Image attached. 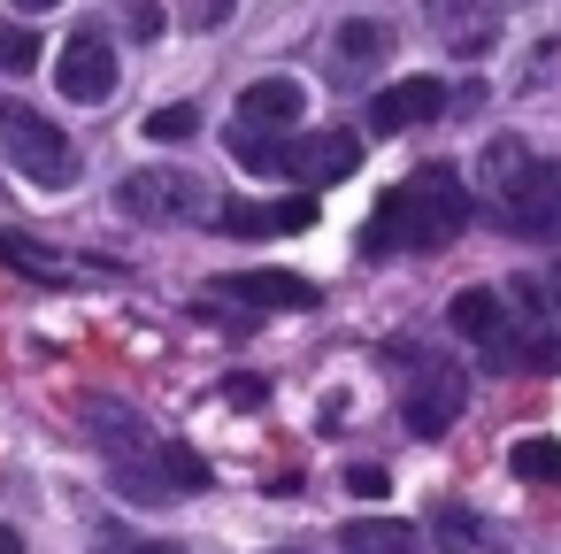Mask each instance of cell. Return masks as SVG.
<instances>
[{"mask_svg":"<svg viewBox=\"0 0 561 554\" xmlns=\"http://www.w3.org/2000/svg\"><path fill=\"white\" fill-rule=\"evenodd\" d=\"M461 224H469V185H461V170L423 162L415 178H400V185L369 208L362 255H369V262H377V255H431V247L461 239Z\"/></svg>","mask_w":561,"mask_h":554,"instance_id":"cell-1","label":"cell"},{"mask_svg":"<svg viewBox=\"0 0 561 554\" xmlns=\"http://www.w3.org/2000/svg\"><path fill=\"white\" fill-rule=\"evenodd\" d=\"M484 362L523 370V377L561 370V293H553V278H515L507 285V324L484 339Z\"/></svg>","mask_w":561,"mask_h":554,"instance_id":"cell-2","label":"cell"},{"mask_svg":"<svg viewBox=\"0 0 561 554\" xmlns=\"http://www.w3.org/2000/svg\"><path fill=\"white\" fill-rule=\"evenodd\" d=\"M0 155H9V170H16L24 185H39V193L78 185V147H70V132L47 124V116L24 109V101H0Z\"/></svg>","mask_w":561,"mask_h":554,"instance_id":"cell-3","label":"cell"},{"mask_svg":"<svg viewBox=\"0 0 561 554\" xmlns=\"http://www.w3.org/2000/svg\"><path fill=\"white\" fill-rule=\"evenodd\" d=\"M116 208L139 216V224H201V216H208V185H201L193 170L154 162V170H131V178L116 185Z\"/></svg>","mask_w":561,"mask_h":554,"instance_id":"cell-4","label":"cell"},{"mask_svg":"<svg viewBox=\"0 0 561 554\" xmlns=\"http://www.w3.org/2000/svg\"><path fill=\"white\" fill-rule=\"evenodd\" d=\"M461 408H469V377H461L454 362H423V370L408 377V393H400V423H408L415 439L454 431V423H461Z\"/></svg>","mask_w":561,"mask_h":554,"instance_id":"cell-5","label":"cell"},{"mask_svg":"<svg viewBox=\"0 0 561 554\" xmlns=\"http://www.w3.org/2000/svg\"><path fill=\"white\" fill-rule=\"evenodd\" d=\"M55 86H62V101H78V109L108 101V93H116V47H108V32H70V47L55 55Z\"/></svg>","mask_w":561,"mask_h":554,"instance_id":"cell-6","label":"cell"},{"mask_svg":"<svg viewBox=\"0 0 561 554\" xmlns=\"http://www.w3.org/2000/svg\"><path fill=\"white\" fill-rule=\"evenodd\" d=\"M423 16H431L438 47L461 63L492 55V39H500V0H423Z\"/></svg>","mask_w":561,"mask_h":554,"instance_id":"cell-7","label":"cell"},{"mask_svg":"<svg viewBox=\"0 0 561 554\" xmlns=\"http://www.w3.org/2000/svg\"><path fill=\"white\" fill-rule=\"evenodd\" d=\"M446 86L438 78H400V86H385V93H369V124L385 132V139H400V132H423V124H438L446 116Z\"/></svg>","mask_w":561,"mask_h":554,"instance_id":"cell-8","label":"cell"},{"mask_svg":"<svg viewBox=\"0 0 561 554\" xmlns=\"http://www.w3.org/2000/svg\"><path fill=\"white\" fill-rule=\"evenodd\" d=\"M354 162H362V139H354V132H316V139H293V155H285V178H300V185L316 193V185H339V178H354Z\"/></svg>","mask_w":561,"mask_h":554,"instance_id":"cell-9","label":"cell"},{"mask_svg":"<svg viewBox=\"0 0 561 554\" xmlns=\"http://www.w3.org/2000/svg\"><path fill=\"white\" fill-rule=\"evenodd\" d=\"M216 224H224V231H239V239L308 231V224H316V193H285V201H231V208H216Z\"/></svg>","mask_w":561,"mask_h":554,"instance_id":"cell-10","label":"cell"},{"mask_svg":"<svg viewBox=\"0 0 561 554\" xmlns=\"http://www.w3.org/2000/svg\"><path fill=\"white\" fill-rule=\"evenodd\" d=\"M216 293L224 301H247V308H316V285L293 278V270H224Z\"/></svg>","mask_w":561,"mask_h":554,"instance_id":"cell-11","label":"cell"},{"mask_svg":"<svg viewBox=\"0 0 561 554\" xmlns=\"http://www.w3.org/2000/svg\"><path fill=\"white\" fill-rule=\"evenodd\" d=\"M108 477H116V493L139 500V508H170V500H185V485H178L170 462H162V439H154L147 454H108Z\"/></svg>","mask_w":561,"mask_h":554,"instance_id":"cell-12","label":"cell"},{"mask_svg":"<svg viewBox=\"0 0 561 554\" xmlns=\"http://www.w3.org/2000/svg\"><path fill=\"white\" fill-rule=\"evenodd\" d=\"M500 231H515V239H561V170H546L523 193H507L500 201Z\"/></svg>","mask_w":561,"mask_h":554,"instance_id":"cell-13","label":"cell"},{"mask_svg":"<svg viewBox=\"0 0 561 554\" xmlns=\"http://www.w3.org/2000/svg\"><path fill=\"white\" fill-rule=\"evenodd\" d=\"M308 116V93L293 86V78H254L247 93H239V124H254V132H285V124H300Z\"/></svg>","mask_w":561,"mask_h":554,"instance_id":"cell-14","label":"cell"},{"mask_svg":"<svg viewBox=\"0 0 561 554\" xmlns=\"http://www.w3.org/2000/svg\"><path fill=\"white\" fill-rule=\"evenodd\" d=\"M85 423H101L93 439H101L108 454H147V446H154L147 416H139V408H124V400H108V393H85Z\"/></svg>","mask_w":561,"mask_h":554,"instance_id":"cell-15","label":"cell"},{"mask_svg":"<svg viewBox=\"0 0 561 554\" xmlns=\"http://www.w3.org/2000/svg\"><path fill=\"white\" fill-rule=\"evenodd\" d=\"M339 554H423V539L400 516H354L339 523Z\"/></svg>","mask_w":561,"mask_h":554,"instance_id":"cell-16","label":"cell"},{"mask_svg":"<svg viewBox=\"0 0 561 554\" xmlns=\"http://www.w3.org/2000/svg\"><path fill=\"white\" fill-rule=\"evenodd\" d=\"M477 170H484V185H492V193H500V201H507V193H523V185H538V178H546V162H538V155H530V147H523V139H492V147H484V162H477Z\"/></svg>","mask_w":561,"mask_h":554,"instance_id":"cell-17","label":"cell"},{"mask_svg":"<svg viewBox=\"0 0 561 554\" xmlns=\"http://www.w3.org/2000/svg\"><path fill=\"white\" fill-rule=\"evenodd\" d=\"M446 324H454L461 339H477V347H484V339L507 324V293H492V285H461V293H454V308H446Z\"/></svg>","mask_w":561,"mask_h":554,"instance_id":"cell-18","label":"cell"},{"mask_svg":"<svg viewBox=\"0 0 561 554\" xmlns=\"http://www.w3.org/2000/svg\"><path fill=\"white\" fill-rule=\"evenodd\" d=\"M385 55H392V24H377V16H354V24H339V78L369 70V63H385Z\"/></svg>","mask_w":561,"mask_h":554,"instance_id":"cell-19","label":"cell"},{"mask_svg":"<svg viewBox=\"0 0 561 554\" xmlns=\"http://www.w3.org/2000/svg\"><path fill=\"white\" fill-rule=\"evenodd\" d=\"M431 539H438V554H484V516L461 508V500H438L431 508Z\"/></svg>","mask_w":561,"mask_h":554,"instance_id":"cell-20","label":"cell"},{"mask_svg":"<svg viewBox=\"0 0 561 554\" xmlns=\"http://www.w3.org/2000/svg\"><path fill=\"white\" fill-rule=\"evenodd\" d=\"M285 139L277 132H254V124H231V162L239 170H254V178H285Z\"/></svg>","mask_w":561,"mask_h":554,"instance_id":"cell-21","label":"cell"},{"mask_svg":"<svg viewBox=\"0 0 561 554\" xmlns=\"http://www.w3.org/2000/svg\"><path fill=\"white\" fill-rule=\"evenodd\" d=\"M507 470L523 485H561V439H515L507 446Z\"/></svg>","mask_w":561,"mask_h":554,"instance_id":"cell-22","label":"cell"},{"mask_svg":"<svg viewBox=\"0 0 561 554\" xmlns=\"http://www.w3.org/2000/svg\"><path fill=\"white\" fill-rule=\"evenodd\" d=\"M39 70V32L32 24H0V78H24Z\"/></svg>","mask_w":561,"mask_h":554,"instance_id":"cell-23","label":"cell"},{"mask_svg":"<svg viewBox=\"0 0 561 554\" xmlns=\"http://www.w3.org/2000/svg\"><path fill=\"white\" fill-rule=\"evenodd\" d=\"M193 132H201V109H193V101H170V109L147 116V139H162V147H185Z\"/></svg>","mask_w":561,"mask_h":554,"instance_id":"cell-24","label":"cell"},{"mask_svg":"<svg viewBox=\"0 0 561 554\" xmlns=\"http://www.w3.org/2000/svg\"><path fill=\"white\" fill-rule=\"evenodd\" d=\"M0 262H16V270H32V278H62V270H55V262L24 239V231H0Z\"/></svg>","mask_w":561,"mask_h":554,"instance_id":"cell-25","label":"cell"},{"mask_svg":"<svg viewBox=\"0 0 561 554\" xmlns=\"http://www.w3.org/2000/svg\"><path fill=\"white\" fill-rule=\"evenodd\" d=\"M346 493L377 500V493H385V470H377V462H354V470H346Z\"/></svg>","mask_w":561,"mask_h":554,"instance_id":"cell-26","label":"cell"},{"mask_svg":"<svg viewBox=\"0 0 561 554\" xmlns=\"http://www.w3.org/2000/svg\"><path fill=\"white\" fill-rule=\"evenodd\" d=\"M131 39H162V9H154V0H131Z\"/></svg>","mask_w":561,"mask_h":554,"instance_id":"cell-27","label":"cell"},{"mask_svg":"<svg viewBox=\"0 0 561 554\" xmlns=\"http://www.w3.org/2000/svg\"><path fill=\"white\" fill-rule=\"evenodd\" d=\"M224 393H231V408H262V400H270V385H262V377H231Z\"/></svg>","mask_w":561,"mask_h":554,"instance_id":"cell-28","label":"cell"},{"mask_svg":"<svg viewBox=\"0 0 561 554\" xmlns=\"http://www.w3.org/2000/svg\"><path fill=\"white\" fill-rule=\"evenodd\" d=\"M131 554H185V546H170V539H139Z\"/></svg>","mask_w":561,"mask_h":554,"instance_id":"cell-29","label":"cell"},{"mask_svg":"<svg viewBox=\"0 0 561 554\" xmlns=\"http://www.w3.org/2000/svg\"><path fill=\"white\" fill-rule=\"evenodd\" d=\"M16 9H24V16H47V9H62V0H16Z\"/></svg>","mask_w":561,"mask_h":554,"instance_id":"cell-30","label":"cell"},{"mask_svg":"<svg viewBox=\"0 0 561 554\" xmlns=\"http://www.w3.org/2000/svg\"><path fill=\"white\" fill-rule=\"evenodd\" d=\"M0 554H24V539H16L9 523H0Z\"/></svg>","mask_w":561,"mask_h":554,"instance_id":"cell-31","label":"cell"}]
</instances>
